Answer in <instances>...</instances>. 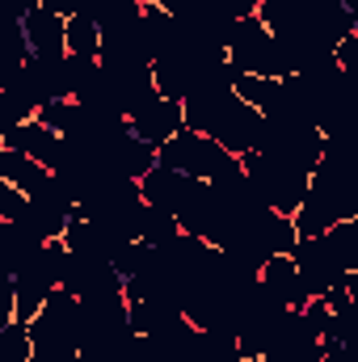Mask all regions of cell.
<instances>
[{"label": "cell", "mask_w": 358, "mask_h": 362, "mask_svg": "<svg viewBox=\"0 0 358 362\" xmlns=\"http://www.w3.org/2000/svg\"><path fill=\"white\" fill-rule=\"evenodd\" d=\"M0 181H8V185H17L21 194H42L55 173L42 165V160H34V156H25V152H13V148H0Z\"/></svg>", "instance_id": "cell-12"}, {"label": "cell", "mask_w": 358, "mask_h": 362, "mask_svg": "<svg viewBox=\"0 0 358 362\" xmlns=\"http://www.w3.org/2000/svg\"><path fill=\"white\" fill-rule=\"evenodd\" d=\"M25 211H30V194H21L17 185L0 181V219H4V223H17Z\"/></svg>", "instance_id": "cell-19"}, {"label": "cell", "mask_w": 358, "mask_h": 362, "mask_svg": "<svg viewBox=\"0 0 358 362\" xmlns=\"http://www.w3.org/2000/svg\"><path fill=\"white\" fill-rule=\"evenodd\" d=\"M325 240H329V249L337 253V262L346 270H358V215L346 219V223H337V228H329Z\"/></svg>", "instance_id": "cell-18"}, {"label": "cell", "mask_w": 358, "mask_h": 362, "mask_svg": "<svg viewBox=\"0 0 358 362\" xmlns=\"http://www.w3.org/2000/svg\"><path fill=\"white\" fill-rule=\"evenodd\" d=\"M13 282H17V320H25V325H30V320L47 308V299H51V291H55V286H51L47 278L30 274V270H21Z\"/></svg>", "instance_id": "cell-13"}, {"label": "cell", "mask_w": 358, "mask_h": 362, "mask_svg": "<svg viewBox=\"0 0 358 362\" xmlns=\"http://www.w3.org/2000/svg\"><path fill=\"white\" fill-rule=\"evenodd\" d=\"M287 362H325V341H312V346H299Z\"/></svg>", "instance_id": "cell-21"}, {"label": "cell", "mask_w": 358, "mask_h": 362, "mask_svg": "<svg viewBox=\"0 0 358 362\" xmlns=\"http://www.w3.org/2000/svg\"><path fill=\"white\" fill-rule=\"evenodd\" d=\"M325 362H358V350L346 341H325Z\"/></svg>", "instance_id": "cell-20"}, {"label": "cell", "mask_w": 358, "mask_h": 362, "mask_svg": "<svg viewBox=\"0 0 358 362\" xmlns=\"http://www.w3.org/2000/svg\"><path fill=\"white\" fill-rule=\"evenodd\" d=\"M17 25H21V34L30 42V55H68V17L47 8V0H42L38 13H30Z\"/></svg>", "instance_id": "cell-11"}, {"label": "cell", "mask_w": 358, "mask_h": 362, "mask_svg": "<svg viewBox=\"0 0 358 362\" xmlns=\"http://www.w3.org/2000/svg\"><path fill=\"white\" fill-rule=\"evenodd\" d=\"M30 354H34V337L25 320L0 325V362H30Z\"/></svg>", "instance_id": "cell-17"}, {"label": "cell", "mask_w": 358, "mask_h": 362, "mask_svg": "<svg viewBox=\"0 0 358 362\" xmlns=\"http://www.w3.org/2000/svg\"><path fill=\"white\" fill-rule=\"evenodd\" d=\"M241 160H245L249 181L258 185V194L266 198V206H274L278 215H295L304 206V194L312 185V173H304V169H295V165H287L278 156H266V152H249Z\"/></svg>", "instance_id": "cell-3"}, {"label": "cell", "mask_w": 358, "mask_h": 362, "mask_svg": "<svg viewBox=\"0 0 358 362\" xmlns=\"http://www.w3.org/2000/svg\"><path fill=\"white\" fill-rule=\"evenodd\" d=\"M342 4H346V8L354 13V30H358V0H342Z\"/></svg>", "instance_id": "cell-23"}, {"label": "cell", "mask_w": 358, "mask_h": 362, "mask_svg": "<svg viewBox=\"0 0 358 362\" xmlns=\"http://www.w3.org/2000/svg\"><path fill=\"white\" fill-rule=\"evenodd\" d=\"M262 286H266L282 308L304 312V308L312 303V291L304 286V274H299V266H295L291 253H274L266 266H262Z\"/></svg>", "instance_id": "cell-9"}, {"label": "cell", "mask_w": 358, "mask_h": 362, "mask_svg": "<svg viewBox=\"0 0 358 362\" xmlns=\"http://www.w3.org/2000/svg\"><path fill=\"white\" fill-rule=\"evenodd\" d=\"M291 257H295V266H299V274H304V286L312 291V299L329 295V291L342 286L346 274H350L342 262H337V253L329 249L325 236H299V245L291 249Z\"/></svg>", "instance_id": "cell-6"}, {"label": "cell", "mask_w": 358, "mask_h": 362, "mask_svg": "<svg viewBox=\"0 0 358 362\" xmlns=\"http://www.w3.org/2000/svg\"><path fill=\"white\" fill-rule=\"evenodd\" d=\"M0 144H4V148H13V152H25V156L42 160L51 173H55V165H59V156H64V135H59V131H51V127H42L38 118H30V122H21V127L4 131V135H0Z\"/></svg>", "instance_id": "cell-10"}, {"label": "cell", "mask_w": 358, "mask_h": 362, "mask_svg": "<svg viewBox=\"0 0 358 362\" xmlns=\"http://www.w3.org/2000/svg\"><path fill=\"white\" fill-rule=\"evenodd\" d=\"M262 135H266V114H262L258 105L241 101V97H232V101L224 105V114L215 118V127H211V139H219L232 156L258 152V148H262Z\"/></svg>", "instance_id": "cell-5"}, {"label": "cell", "mask_w": 358, "mask_h": 362, "mask_svg": "<svg viewBox=\"0 0 358 362\" xmlns=\"http://www.w3.org/2000/svg\"><path fill=\"white\" fill-rule=\"evenodd\" d=\"M139 189H144V202H152V206H161V211L181 215V211L190 206V198L202 189V177H190V173H181V169L156 165L148 177L139 181Z\"/></svg>", "instance_id": "cell-7"}, {"label": "cell", "mask_w": 358, "mask_h": 362, "mask_svg": "<svg viewBox=\"0 0 358 362\" xmlns=\"http://www.w3.org/2000/svg\"><path fill=\"white\" fill-rule=\"evenodd\" d=\"M181 236V219L173 211H161V206H144V219H139V240L144 245H156V249H165V245H173Z\"/></svg>", "instance_id": "cell-14"}, {"label": "cell", "mask_w": 358, "mask_h": 362, "mask_svg": "<svg viewBox=\"0 0 358 362\" xmlns=\"http://www.w3.org/2000/svg\"><path fill=\"white\" fill-rule=\"evenodd\" d=\"M42 0H13V21H25L30 13H38Z\"/></svg>", "instance_id": "cell-22"}, {"label": "cell", "mask_w": 358, "mask_h": 362, "mask_svg": "<svg viewBox=\"0 0 358 362\" xmlns=\"http://www.w3.org/2000/svg\"><path fill=\"white\" fill-rule=\"evenodd\" d=\"M232 89L241 101H249V105H258L262 114H266L270 105L282 97V81H270V76H253V72H236V81H232Z\"/></svg>", "instance_id": "cell-16"}, {"label": "cell", "mask_w": 358, "mask_h": 362, "mask_svg": "<svg viewBox=\"0 0 358 362\" xmlns=\"http://www.w3.org/2000/svg\"><path fill=\"white\" fill-rule=\"evenodd\" d=\"M228 64L236 72H253V76H270V81H287L295 76V64L287 55V47L278 42V34L270 30L258 13L241 17L232 38H228Z\"/></svg>", "instance_id": "cell-1"}, {"label": "cell", "mask_w": 358, "mask_h": 362, "mask_svg": "<svg viewBox=\"0 0 358 362\" xmlns=\"http://www.w3.org/2000/svg\"><path fill=\"white\" fill-rule=\"evenodd\" d=\"M232 160H236V156H232L219 139H211V135H202V131H190V127L178 131V135L161 148V165L181 169V173L202 177V181H215Z\"/></svg>", "instance_id": "cell-4"}, {"label": "cell", "mask_w": 358, "mask_h": 362, "mask_svg": "<svg viewBox=\"0 0 358 362\" xmlns=\"http://www.w3.org/2000/svg\"><path fill=\"white\" fill-rule=\"evenodd\" d=\"M354 215H358V189L350 181H342L337 173H329V169L316 165L312 185L304 194V206L295 211L299 236H325L329 228H337V223H346Z\"/></svg>", "instance_id": "cell-2"}, {"label": "cell", "mask_w": 358, "mask_h": 362, "mask_svg": "<svg viewBox=\"0 0 358 362\" xmlns=\"http://www.w3.org/2000/svg\"><path fill=\"white\" fill-rule=\"evenodd\" d=\"M131 131L139 135V139H148L152 148H165L178 131H185V105L173 101V97H152L144 110H135L131 118Z\"/></svg>", "instance_id": "cell-8"}, {"label": "cell", "mask_w": 358, "mask_h": 362, "mask_svg": "<svg viewBox=\"0 0 358 362\" xmlns=\"http://www.w3.org/2000/svg\"><path fill=\"white\" fill-rule=\"evenodd\" d=\"M68 55H81V59H101V25L76 13L68 17Z\"/></svg>", "instance_id": "cell-15"}]
</instances>
